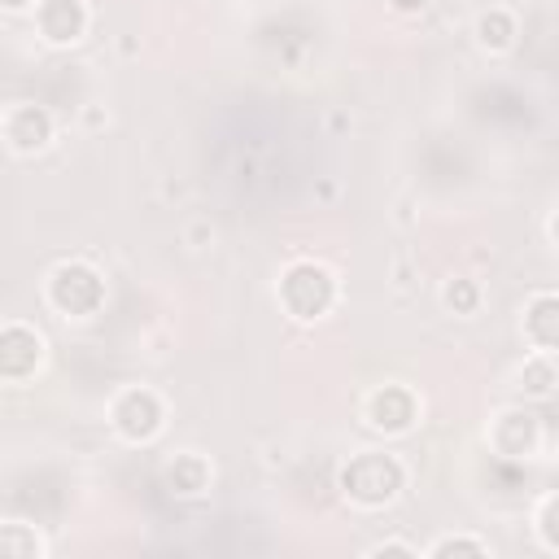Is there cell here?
I'll return each instance as SVG.
<instances>
[{
  "label": "cell",
  "instance_id": "cell-10",
  "mask_svg": "<svg viewBox=\"0 0 559 559\" xmlns=\"http://www.w3.org/2000/svg\"><path fill=\"white\" fill-rule=\"evenodd\" d=\"M166 480L175 485V493H197L205 485V463L197 454H179L170 467H166Z\"/></svg>",
  "mask_w": 559,
  "mask_h": 559
},
{
  "label": "cell",
  "instance_id": "cell-15",
  "mask_svg": "<svg viewBox=\"0 0 559 559\" xmlns=\"http://www.w3.org/2000/svg\"><path fill=\"white\" fill-rule=\"evenodd\" d=\"M450 550H472V555H480L485 546H480V542H441V546H437V555H450Z\"/></svg>",
  "mask_w": 559,
  "mask_h": 559
},
{
  "label": "cell",
  "instance_id": "cell-12",
  "mask_svg": "<svg viewBox=\"0 0 559 559\" xmlns=\"http://www.w3.org/2000/svg\"><path fill=\"white\" fill-rule=\"evenodd\" d=\"M520 380H524V389H528L533 397H542V393H550V384L559 380V371H555L550 362H542V358H537V362H528V367H524V376H520Z\"/></svg>",
  "mask_w": 559,
  "mask_h": 559
},
{
  "label": "cell",
  "instance_id": "cell-17",
  "mask_svg": "<svg viewBox=\"0 0 559 559\" xmlns=\"http://www.w3.org/2000/svg\"><path fill=\"white\" fill-rule=\"evenodd\" d=\"M550 236H555V240H559V214H555V223H550Z\"/></svg>",
  "mask_w": 559,
  "mask_h": 559
},
{
  "label": "cell",
  "instance_id": "cell-14",
  "mask_svg": "<svg viewBox=\"0 0 559 559\" xmlns=\"http://www.w3.org/2000/svg\"><path fill=\"white\" fill-rule=\"evenodd\" d=\"M542 533H546L550 546H559V498H550V502L542 507Z\"/></svg>",
  "mask_w": 559,
  "mask_h": 559
},
{
  "label": "cell",
  "instance_id": "cell-5",
  "mask_svg": "<svg viewBox=\"0 0 559 559\" xmlns=\"http://www.w3.org/2000/svg\"><path fill=\"white\" fill-rule=\"evenodd\" d=\"M39 336L26 328V323H4V332H0V371L9 376V380H17V376H26L35 362H39Z\"/></svg>",
  "mask_w": 559,
  "mask_h": 559
},
{
  "label": "cell",
  "instance_id": "cell-9",
  "mask_svg": "<svg viewBox=\"0 0 559 559\" xmlns=\"http://www.w3.org/2000/svg\"><path fill=\"white\" fill-rule=\"evenodd\" d=\"M524 332L537 349H559V297H533L528 314H524Z\"/></svg>",
  "mask_w": 559,
  "mask_h": 559
},
{
  "label": "cell",
  "instance_id": "cell-16",
  "mask_svg": "<svg viewBox=\"0 0 559 559\" xmlns=\"http://www.w3.org/2000/svg\"><path fill=\"white\" fill-rule=\"evenodd\" d=\"M428 0H393V9H402V13H415V9H424Z\"/></svg>",
  "mask_w": 559,
  "mask_h": 559
},
{
  "label": "cell",
  "instance_id": "cell-11",
  "mask_svg": "<svg viewBox=\"0 0 559 559\" xmlns=\"http://www.w3.org/2000/svg\"><path fill=\"white\" fill-rule=\"evenodd\" d=\"M511 35H515V26H511V17H507L502 9H493V13L480 17V44H489V48H507Z\"/></svg>",
  "mask_w": 559,
  "mask_h": 559
},
{
  "label": "cell",
  "instance_id": "cell-2",
  "mask_svg": "<svg viewBox=\"0 0 559 559\" xmlns=\"http://www.w3.org/2000/svg\"><path fill=\"white\" fill-rule=\"evenodd\" d=\"M100 297H105V284L83 262H61L52 271V280H48V301L57 310H66V314H92L100 306Z\"/></svg>",
  "mask_w": 559,
  "mask_h": 559
},
{
  "label": "cell",
  "instance_id": "cell-8",
  "mask_svg": "<svg viewBox=\"0 0 559 559\" xmlns=\"http://www.w3.org/2000/svg\"><path fill=\"white\" fill-rule=\"evenodd\" d=\"M83 26H87V13H83L79 0H44L39 4V31H44V39L70 44V39L83 35Z\"/></svg>",
  "mask_w": 559,
  "mask_h": 559
},
{
  "label": "cell",
  "instance_id": "cell-6",
  "mask_svg": "<svg viewBox=\"0 0 559 559\" xmlns=\"http://www.w3.org/2000/svg\"><path fill=\"white\" fill-rule=\"evenodd\" d=\"M367 419H371L376 428H384V432H402V428L415 419V397H411L406 389H397V384H384V389L371 393Z\"/></svg>",
  "mask_w": 559,
  "mask_h": 559
},
{
  "label": "cell",
  "instance_id": "cell-13",
  "mask_svg": "<svg viewBox=\"0 0 559 559\" xmlns=\"http://www.w3.org/2000/svg\"><path fill=\"white\" fill-rule=\"evenodd\" d=\"M445 301H450V306L463 314V310H472V306H476V288H472L467 280H454V284L445 288Z\"/></svg>",
  "mask_w": 559,
  "mask_h": 559
},
{
  "label": "cell",
  "instance_id": "cell-1",
  "mask_svg": "<svg viewBox=\"0 0 559 559\" xmlns=\"http://www.w3.org/2000/svg\"><path fill=\"white\" fill-rule=\"evenodd\" d=\"M341 489H345L354 502H367V507L389 502V498L402 489V467H397V459H389V454H358V459L345 463Z\"/></svg>",
  "mask_w": 559,
  "mask_h": 559
},
{
  "label": "cell",
  "instance_id": "cell-3",
  "mask_svg": "<svg viewBox=\"0 0 559 559\" xmlns=\"http://www.w3.org/2000/svg\"><path fill=\"white\" fill-rule=\"evenodd\" d=\"M332 293H336L332 275H328L323 266H314V262H297V266L284 275V284H280V297H284V306H288L297 319L323 314V310L332 306Z\"/></svg>",
  "mask_w": 559,
  "mask_h": 559
},
{
  "label": "cell",
  "instance_id": "cell-7",
  "mask_svg": "<svg viewBox=\"0 0 559 559\" xmlns=\"http://www.w3.org/2000/svg\"><path fill=\"white\" fill-rule=\"evenodd\" d=\"M4 135H9V144H13L17 153H31V148H44V144H48L52 122H48L44 109L17 105V109H9V118H4Z\"/></svg>",
  "mask_w": 559,
  "mask_h": 559
},
{
  "label": "cell",
  "instance_id": "cell-18",
  "mask_svg": "<svg viewBox=\"0 0 559 559\" xmlns=\"http://www.w3.org/2000/svg\"><path fill=\"white\" fill-rule=\"evenodd\" d=\"M4 4H9V9H17V4H26V0H4Z\"/></svg>",
  "mask_w": 559,
  "mask_h": 559
},
{
  "label": "cell",
  "instance_id": "cell-4",
  "mask_svg": "<svg viewBox=\"0 0 559 559\" xmlns=\"http://www.w3.org/2000/svg\"><path fill=\"white\" fill-rule=\"evenodd\" d=\"M114 424L122 437L131 441H148L162 424V402L148 393V389H127L118 402H114Z\"/></svg>",
  "mask_w": 559,
  "mask_h": 559
}]
</instances>
